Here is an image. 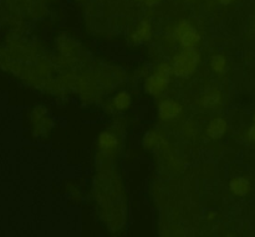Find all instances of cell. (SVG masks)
<instances>
[{
  "label": "cell",
  "instance_id": "obj_1",
  "mask_svg": "<svg viewBox=\"0 0 255 237\" xmlns=\"http://www.w3.org/2000/svg\"><path fill=\"white\" fill-rule=\"evenodd\" d=\"M198 52L193 47L192 49H187L186 51L181 52V54L174 57L172 70H173L177 76L188 77L194 72L197 65H198Z\"/></svg>",
  "mask_w": 255,
  "mask_h": 237
},
{
  "label": "cell",
  "instance_id": "obj_2",
  "mask_svg": "<svg viewBox=\"0 0 255 237\" xmlns=\"http://www.w3.org/2000/svg\"><path fill=\"white\" fill-rule=\"evenodd\" d=\"M169 74H171V67L166 64H162L157 69V71L147 79L146 91L152 94H159L163 92V89L168 84Z\"/></svg>",
  "mask_w": 255,
  "mask_h": 237
},
{
  "label": "cell",
  "instance_id": "obj_3",
  "mask_svg": "<svg viewBox=\"0 0 255 237\" xmlns=\"http://www.w3.org/2000/svg\"><path fill=\"white\" fill-rule=\"evenodd\" d=\"M176 37L179 40L182 46L186 49H192L199 41V34L189 22L182 21L176 29Z\"/></svg>",
  "mask_w": 255,
  "mask_h": 237
},
{
  "label": "cell",
  "instance_id": "obj_4",
  "mask_svg": "<svg viewBox=\"0 0 255 237\" xmlns=\"http://www.w3.org/2000/svg\"><path fill=\"white\" fill-rule=\"evenodd\" d=\"M181 104L174 102L173 99H166L159 106V117L162 119H164V121H169V119L176 118L181 113Z\"/></svg>",
  "mask_w": 255,
  "mask_h": 237
},
{
  "label": "cell",
  "instance_id": "obj_5",
  "mask_svg": "<svg viewBox=\"0 0 255 237\" xmlns=\"http://www.w3.org/2000/svg\"><path fill=\"white\" fill-rule=\"evenodd\" d=\"M229 186H231L232 193L238 196H244L251 191V181L247 178H243V176L234 178L231 181V185Z\"/></svg>",
  "mask_w": 255,
  "mask_h": 237
},
{
  "label": "cell",
  "instance_id": "obj_6",
  "mask_svg": "<svg viewBox=\"0 0 255 237\" xmlns=\"http://www.w3.org/2000/svg\"><path fill=\"white\" fill-rule=\"evenodd\" d=\"M227 123L223 118H214L211 123L207 127V134L211 138H221L224 133H226Z\"/></svg>",
  "mask_w": 255,
  "mask_h": 237
},
{
  "label": "cell",
  "instance_id": "obj_7",
  "mask_svg": "<svg viewBox=\"0 0 255 237\" xmlns=\"http://www.w3.org/2000/svg\"><path fill=\"white\" fill-rule=\"evenodd\" d=\"M151 39V24L148 21H142L133 34L134 42H143Z\"/></svg>",
  "mask_w": 255,
  "mask_h": 237
},
{
  "label": "cell",
  "instance_id": "obj_8",
  "mask_svg": "<svg viewBox=\"0 0 255 237\" xmlns=\"http://www.w3.org/2000/svg\"><path fill=\"white\" fill-rule=\"evenodd\" d=\"M99 143H100V148L109 152L117 146V139L114 134L106 132V133H102L101 136H100Z\"/></svg>",
  "mask_w": 255,
  "mask_h": 237
},
{
  "label": "cell",
  "instance_id": "obj_9",
  "mask_svg": "<svg viewBox=\"0 0 255 237\" xmlns=\"http://www.w3.org/2000/svg\"><path fill=\"white\" fill-rule=\"evenodd\" d=\"M114 106L120 111H125L131 106V96L126 92H121L114 98Z\"/></svg>",
  "mask_w": 255,
  "mask_h": 237
},
{
  "label": "cell",
  "instance_id": "obj_10",
  "mask_svg": "<svg viewBox=\"0 0 255 237\" xmlns=\"http://www.w3.org/2000/svg\"><path fill=\"white\" fill-rule=\"evenodd\" d=\"M219 102H221V94L218 92H209L202 99V104L206 108H212V107L218 106Z\"/></svg>",
  "mask_w": 255,
  "mask_h": 237
},
{
  "label": "cell",
  "instance_id": "obj_11",
  "mask_svg": "<svg viewBox=\"0 0 255 237\" xmlns=\"http://www.w3.org/2000/svg\"><path fill=\"white\" fill-rule=\"evenodd\" d=\"M227 62L222 55H216V56L212 57V69L214 70V72L217 74H223L224 70H226Z\"/></svg>",
  "mask_w": 255,
  "mask_h": 237
},
{
  "label": "cell",
  "instance_id": "obj_12",
  "mask_svg": "<svg viewBox=\"0 0 255 237\" xmlns=\"http://www.w3.org/2000/svg\"><path fill=\"white\" fill-rule=\"evenodd\" d=\"M154 143H157V136L156 133H149L146 138V144L148 147H152Z\"/></svg>",
  "mask_w": 255,
  "mask_h": 237
},
{
  "label": "cell",
  "instance_id": "obj_13",
  "mask_svg": "<svg viewBox=\"0 0 255 237\" xmlns=\"http://www.w3.org/2000/svg\"><path fill=\"white\" fill-rule=\"evenodd\" d=\"M253 121H254L253 126H252L248 131V139L251 142H253V143H255V116H254Z\"/></svg>",
  "mask_w": 255,
  "mask_h": 237
},
{
  "label": "cell",
  "instance_id": "obj_14",
  "mask_svg": "<svg viewBox=\"0 0 255 237\" xmlns=\"http://www.w3.org/2000/svg\"><path fill=\"white\" fill-rule=\"evenodd\" d=\"M139 1L144 2V4H147V5H154V4H157V2L161 1V0H139Z\"/></svg>",
  "mask_w": 255,
  "mask_h": 237
},
{
  "label": "cell",
  "instance_id": "obj_15",
  "mask_svg": "<svg viewBox=\"0 0 255 237\" xmlns=\"http://www.w3.org/2000/svg\"><path fill=\"white\" fill-rule=\"evenodd\" d=\"M217 1H219V2H221V4L228 5V4H232V2H233L234 0H217Z\"/></svg>",
  "mask_w": 255,
  "mask_h": 237
}]
</instances>
